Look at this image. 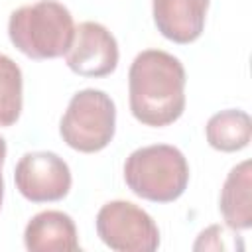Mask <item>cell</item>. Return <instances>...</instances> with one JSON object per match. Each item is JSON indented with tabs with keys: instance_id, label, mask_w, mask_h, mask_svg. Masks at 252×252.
I'll use <instances>...</instances> for the list:
<instances>
[{
	"instance_id": "6da1fadb",
	"label": "cell",
	"mask_w": 252,
	"mask_h": 252,
	"mask_svg": "<svg viewBox=\"0 0 252 252\" xmlns=\"http://www.w3.org/2000/svg\"><path fill=\"white\" fill-rule=\"evenodd\" d=\"M185 67L167 51H140L128 71L132 116L152 128L173 124L185 110Z\"/></svg>"
},
{
	"instance_id": "7a4b0ae2",
	"label": "cell",
	"mask_w": 252,
	"mask_h": 252,
	"mask_svg": "<svg viewBox=\"0 0 252 252\" xmlns=\"http://www.w3.org/2000/svg\"><path fill=\"white\" fill-rule=\"evenodd\" d=\"M8 35L18 51L30 59H55L67 53L75 22L67 6L57 0H39L10 14Z\"/></svg>"
},
{
	"instance_id": "3957f363",
	"label": "cell",
	"mask_w": 252,
	"mask_h": 252,
	"mask_svg": "<svg viewBox=\"0 0 252 252\" xmlns=\"http://www.w3.org/2000/svg\"><path fill=\"white\" fill-rule=\"evenodd\" d=\"M128 189L152 203L177 201L189 183V163L183 152L169 144H152L134 150L124 161Z\"/></svg>"
},
{
	"instance_id": "277c9868",
	"label": "cell",
	"mask_w": 252,
	"mask_h": 252,
	"mask_svg": "<svg viewBox=\"0 0 252 252\" xmlns=\"http://www.w3.org/2000/svg\"><path fill=\"white\" fill-rule=\"evenodd\" d=\"M116 132L114 100L98 89H83L75 93L59 122L63 142L83 154L104 150Z\"/></svg>"
},
{
	"instance_id": "5b68a950",
	"label": "cell",
	"mask_w": 252,
	"mask_h": 252,
	"mask_svg": "<svg viewBox=\"0 0 252 252\" xmlns=\"http://www.w3.org/2000/svg\"><path fill=\"white\" fill-rule=\"evenodd\" d=\"M98 238L116 252H154L159 248V228L154 219L130 201H108L96 213Z\"/></svg>"
},
{
	"instance_id": "8992f818",
	"label": "cell",
	"mask_w": 252,
	"mask_h": 252,
	"mask_svg": "<svg viewBox=\"0 0 252 252\" xmlns=\"http://www.w3.org/2000/svg\"><path fill=\"white\" fill-rule=\"evenodd\" d=\"M14 183L32 203H51L67 197L73 177L67 161L53 152H28L14 169Z\"/></svg>"
},
{
	"instance_id": "52a82bcc",
	"label": "cell",
	"mask_w": 252,
	"mask_h": 252,
	"mask_svg": "<svg viewBox=\"0 0 252 252\" xmlns=\"http://www.w3.org/2000/svg\"><path fill=\"white\" fill-rule=\"evenodd\" d=\"M116 37L98 22H83L75 26L73 41L65 53L67 67L81 77H106L118 65Z\"/></svg>"
},
{
	"instance_id": "ba28073f",
	"label": "cell",
	"mask_w": 252,
	"mask_h": 252,
	"mask_svg": "<svg viewBox=\"0 0 252 252\" xmlns=\"http://www.w3.org/2000/svg\"><path fill=\"white\" fill-rule=\"evenodd\" d=\"M211 0H152L158 32L173 43H191L205 30Z\"/></svg>"
},
{
	"instance_id": "9c48e42d",
	"label": "cell",
	"mask_w": 252,
	"mask_h": 252,
	"mask_svg": "<svg viewBox=\"0 0 252 252\" xmlns=\"http://www.w3.org/2000/svg\"><path fill=\"white\" fill-rule=\"evenodd\" d=\"M30 252H77L81 250L75 220L63 211H41L30 219L24 230Z\"/></svg>"
},
{
	"instance_id": "30bf717a",
	"label": "cell",
	"mask_w": 252,
	"mask_h": 252,
	"mask_svg": "<svg viewBox=\"0 0 252 252\" xmlns=\"http://www.w3.org/2000/svg\"><path fill=\"white\" fill-rule=\"evenodd\" d=\"M220 215L230 230H248L252 226V163L244 159L236 163L220 189Z\"/></svg>"
},
{
	"instance_id": "8fae6325",
	"label": "cell",
	"mask_w": 252,
	"mask_h": 252,
	"mask_svg": "<svg viewBox=\"0 0 252 252\" xmlns=\"http://www.w3.org/2000/svg\"><path fill=\"white\" fill-rule=\"evenodd\" d=\"M205 136L209 146L219 152H238L252 140V120L248 112L240 108H226L209 118Z\"/></svg>"
},
{
	"instance_id": "7c38bea8",
	"label": "cell",
	"mask_w": 252,
	"mask_h": 252,
	"mask_svg": "<svg viewBox=\"0 0 252 252\" xmlns=\"http://www.w3.org/2000/svg\"><path fill=\"white\" fill-rule=\"evenodd\" d=\"M24 79L20 65L0 53V126L8 128L18 122L24 104Z\"/></svg>"
},
{
	"instance_id": "4fadbf2b",
	"label": "cell",
	"mask_w": 252,
	"mask_h": 252,
	"mask_svg": "<svg viewBox=\"0 0 252 252\" xmlns=\"http://www.w3.org/2000/svg\"><path fill=\"white\" fill-rule=\"evenodd\" d=\"M193 250H215V252H222V250H244V242L238 238L236 230L228 232L224 226L220 224H211L205 230L199 232Z\"/></svg>"
},
{
	"instance_id": "5bb4252c",
	"label": "cell",
	"mask_w": 252,
	"mask_h": 252,
	"mask_svg": "<svg viewBox=\"0 0 252 252\" xmlns=\"http://www.w3.org/2000/svg\"><path fill=\"white\" fill-rule=\"evenodd\" d=\"M4 159H6V140H4L2 136H0V171H2Z\"/></svg>"
},
{
	"instance_id": "9a60e30c",
	"label": "cell",
	"mask_w": 252,
	"mask_h": 252,
	"mask_svg": "<svg viewBox=\"0 0 252 252\" xmlns=\"http://www.w3.org/2000/svg\"><path fill=\"white\" fill-rule=\"evenodd\" d=\"M2 199H4V179H2V171H0V207H2Z\"/></svg>"
}]
</instances>
